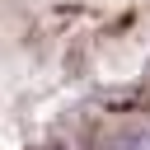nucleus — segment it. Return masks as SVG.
Here are the masks:
<instances>
[]
</instances>
